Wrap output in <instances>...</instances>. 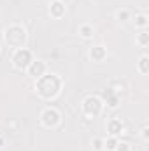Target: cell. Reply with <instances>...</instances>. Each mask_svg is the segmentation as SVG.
<instances>
[{
    "mask_svg": "<svg viewBox=\"0 0 149 151\" xmlns=\"http://www.w3.org/2000/svg\"><path fill=\"white\" fill-rule=\"evenodd\" d=\"M123 130H125V125H123V121H121V119H117V118L109 119V123H107V132H109V135L117 137Z\"/></svg>",
    "mask_w": 149,
    "mask_h": 151,
    "instance_id": "9",
    "label": "cell"
},
{
    "mask_svg": "<svg viewBox=\"0 0 149 151\" xmlns=\"http://www.w3.org/2000/svg\"><path fill=\"white\" fill-rule=\"evenodd\" d=\"M91 146H93V150H95V151H102V150H104V139L95 137V139L91 141Z\"/></svg>",
    "mask_w": 149,
    "mask_h": 151,
    "instance_id": "17",
    "label": "cell"
},
{
    "mask_svg": "<svg viewBox=\"0 0 149 151\" xmlns=\"http://www.w3.org/2000/svg\"><path fill=\"white\" fill-rule=\"evenodd\" d=\"M11 62H12V65H14L18 70H27L28 65L34 62V55H32V51L27 49V47H18V49H14Z\"/></svg>",
    "mask_w": 149,
    "mask_h": 151,
    "instance_id": "4",
    "label": "cell"
},
{
    "mask_svg": "<svg viewBox=\"0 0 149 151\" xmlns=\"http://www.w3.org/2000/svg\"><path fill=\"white\" fill-rule=\"evenodd\" d=\"M46 70H47V67H46V63L40 62V60H34V62L28 65V69H27L28 76L34 77V79H39L40 76H44L46 74Z\"/></svg>",
    "mask_w": 149,
    "mask_h": 151,
    "instance_id": "6",
    "label": "cell"
},
{
    "mask_svg": "<svg viewBox=\"0 0 149 151\" xmlns=\"http://www.w3.org/2000/svg\"><path fill=\"white\" fill-rule=\"evenodd\" d=\"M104 97H105V104H107V107L116 109V107L119 106V95H117L112 88H107V90H105Z\"/></svg>",
    "mask_w": 149,
    "mask_h": 151,
    "instance_id": "10",
    "label": "cell"
},
{
    "mask_svg": "<svg viewBox=\"0 0 149 151\" xmlns=\"http://www.w3.org/2000/svg\"><path fill=\"white\" fill-rule=\"evenodd\" d=\"M116 18H117L119 21H123V23H125V21H128V19H130V11H128V9H121V11H117V12H116Z\"/></svg>",
    "mask_w": 149,
    "mask_h": 151,
    "instance_id": "16",
    "label": "cell"
},
{
    "mask_svg": "<svg viewBox=\"0 0 149 151\" xmlns=\"http://www.w3.org/2000/svg\"><path fill=\"white\" fill-rule=\"evenodd\" d=\"M81 109H82L84 116H88V118H97L98 114L102 113V109H104V100H102L98 95H88V97L82 99Z\"/></svg>",
    "mask_w": 149,
    "mask_h": 151,
    "instance_id": "3",
    "label": "cell"
},
{
    "mask_svg": "<svg viewBox=\"0 0 149 151\" xmlns=\"http://www.w3.org/2000/svg\"><path fill=\"white\" fill-rule=\"evenodd\" d=\"M93 34H95V30H93V27H91L90 23H84V25L79 27V35L82 39H91Z\"/></svg>",
    "mask_w": 149,
    "mask_h": 151,
    "instance_id": "12",
    "label": "cell"
},
{
    "mask_svg": "<svg viewBox=\"0 0 149 151\" xmlns=\"http://www.w3.org/2000/svg\"><path fill=\"white\" fill-rule=\"evenodd\" d=\"M140 137L144 139V141H149V127H142V130H140Z\"/></svg>",
    "mask_w": 149,
    "mask_h": 151,
    "instance_id": "19",
    "label": "cell"
},
{
    "mask_svg": "<svg viewBox=\"0 0 149 151\" xmlns=\"http://www.w3.org/2000/svg\"><path fill=\"white\" fill-rule=\"evenodd\" d=\"M35 90H37V95L44 100H53L60 95L62 91V79L60 76L56 74H46L40 76L39 79H35Z\"/></svg>",
    "mask_w": 149,
    "mask_h": 151,
    "instance_id": "1",
    "label": "cell"
},
{
    "mask_svg": "<svg viewBox=\"0 0 149 151\" xmlns=\"http://www.w3.org/2000/svg\"><path fill=\"white\" fill-rule=\"evenodd\" d=\"M117 137H114V135H109L107 139H104V150L107 151H116V146H117Z\"/></svg>",
    "mask_w": 149,
    "mask_h": 151,
    "instance_id": "13",
    "label": "cell"
},
{
    "mask_svg": "<svg viewBox=\"0 0 149 151\" xmlns=\"http://www.w3.org/2000/svg\"><path fill=\"white\" fill-rule=\"evenodd\" d=\"M88 55H90V58L93 62H104L105 56H107V49L104 46H91L90 51H88Z\"/></svg>",
    "mask_w": 149,
    "mask_h": 151,
    "instance_id": "8",
    "label": "cell"
},
{
    "mask_svg": "<svg viewBox=\"0 0 149 151\" xmlns=\"http://www.w3.org/2000/svg\"><path fill=\"white\" fill-rule=\"evenodd\" d=\"M65 12H67V5H65V2H62V0H53L51 4H49V14L53 16V18H62V16H65Z\"/></svg>",
    "mask_w": 149,
    "mask_h": 151,
    "instance_id": "7",
    "label": "cell"
},
{
    "mask_svg": "<svg viewBox=\"0 0 149 151\" xmlns=\"http://www.w3.org/2000/svg\"><path fill=\"white\" fill-rule=\"evenodd\" d=\"M116 151H132V146H130L128 142H117Z\"/></svg>",
    "mask_w": 149,
    "mask_h": 151,
    "instance_id": "18",
    "label": "cell"
},
{
    "mask_svg": "<svg viewBox=\"0 0 149 151\" xmlns=\"http://www.w3.org/2000/svg\"><path fill=\"white\" fill-rule=\"evenodd\" d=\"M133 21H135V27H139V28H146L148 23H149V18L146 16V14H137Z\"/></svg>",
    "mask_w": 149,
    "mask_h": 151,
    "instance_id": "14",
    "label": "cell"
},
{
    "mask_svg": "<svg viewBox=\"0 0 149 151\" xmlns=\"http://www.w3.org/2000/svg\"><path fill=\"white\" fill-rule=\"evenodd\" d=\"M62 121V114L58 109L54 107H46L42 113H40V123L46 127V128H56Z\"/></svg>",
    "mask_w": 149,
    "mask_h": 151,
    "instance_id": "5",
    "label": "cell"
},
{
    "mask_svg": "<svg viewBox=\"0 0 149 151\" xmlns=\"http://www.w3.org/2000/svg\"><path fill=\"white\" fill-rule=\"evenodd\" d=\"M137 70L140 72L142 76H146L149 72V56L148 55H142L139 58V63H137Z\"/></svg>",
    "mask_w": 149,
    "mask_h": 151,
    "instance_id": "11",
    "label": "cell"
},
{
    "mask_svg": "<svg viewBox=\"0 0 149 151\" xmlns=\"http://www.w3.org/2000/svg\"><path fill=\"white\" fill-rule=\"evenodd\" d=\"M4 40L11 46V47H23L25 40H27V28L21 25H9L4 30Z\"/></svg>",
    "mask_w": 149,
    "mask_h": 151,
    "instance_id": "2",
    "label": "cell"
},
{
    "mask_svg": "<svg viewBox=\"0 0 149 151\" xmlns=\"http://www.w3.org/2000/svg\"><path fill=\"white\" fill-rule=\"evenodd\" d=\"M137 44L139 46H142V47H146L149 44V34L148 32H140L139 35H137Z\"/></svg>",
    "mask_w": 149,
    "mask_h": 151,
    "instance_id": "15",
    "label": "cell"
}]
</instances>
